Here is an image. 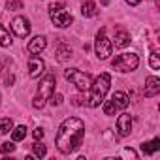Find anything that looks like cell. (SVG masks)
Here are the masks:
<instances>
[{"instance_id":"7a4b0ae2","label":"cell","mask_w":160,"mask_h":160,"mask_svg":"<svg viewBox=\"0 0 160 160\" xmlns=\"http://www.w3.org/2000/svg\"><path fill=\"white\" fill-rule=\"evenodd\" d=\"M109 85H111V75L108 73V72H104V73H100L96 79H94V83H91V94H89V106L91 108H98L102 102H104V98H106V94H108V91H109Z\"/></svg>"},{"instance_id":"ba28073f","label":"cell","mask_w":160,"mask_h":160,"mask_svg":"<svg viewBox=\"0 0 160 160\" xmlns=\"http://www.w3.org/2000/svg\"><path fill=\"white\" fill-rule=\"evenodd\" d=\"M12 30L17 38H27L30 34V21L27 17H15L12 21Z\"/></svg>"},{"instance_id":"8fae6325","label":"cell","mask_w":160,"mask_h":160,"mask_svg":"<svg viewBox=\"0 0 160 160\" xmlns=\"http://www.w3.org/2000/svg\"><path fill=\"white\" fill-rule=\"evenodd\" d=\"M117 130H119L121 136H128L132 132V117L128 113L119 115V119H117Z\"/></svg>"},{"instance_id":"4fadbf2b","label":"cell","mask_w":160,"mask_h":160,"mask_svg":"<svg viewBox=\"0 0 160 160\" xmlns=\"http://www.w3.org/2000/svg\"><path fill=\"white\" fill-rule=\"evenodd\" d=\"M130 43V34L124 30V28H119L117 32H115V47H126Z\"/></svg>"},{"instance_id":"cb8c5ba5","label":"cell","mask_w":160,"mask_h":160,"mask_svg":"<svg viewBox=\"0 0 160 160\" xmlns=\"http://www.w3.org/2000/svg\"><path fill=\"white\" fill-rule=\"evenodd\" d=\"M0 151H2V154H8V152H13L15 151V145L13 143H2V147H0Z\"/></svg>"},{"instance_id":"ac0fdd59","label":"cell","mask_w":160,"mask_h":160,"mask_svg":"<svg viewBox=\"0 0 160 160\" xmlns=\"http://www.w3.org/2000/svg\"><path fill=\"white\" fill-rule=\"evenodd\" d=\"M12 45V36L4 28V25H0V47H10Z\"/></svg>"},{"instance_id":"d6986e66","label":"cell","mask_w":160,"mask_h":160,"mask_svg":"<svg viewBox=\"0 0 160 160\" xmlns=\"http://www.w3.org/2000/svg\"><path fill=\"white\" fill-rule=\"evenodd\" d=\"M27 138V126H17V128H13L12 130V139L13 141H21V139H25Z\"/></svg>"},{"instance_id":"277c9868","label":"cell","mask_w":160,"mask_h":160,"mask_svg":"<svg viewBox=\"0 0 160 160\" xmlns=\"http://www.w3.org/2000/svg\"><path fill=\"white\" fill-rule=\"evenodd\" d=\"M49 15H51V21L55 23V27H58V28H66V27H70L72 21H73V17H72L68 12H64V4H62V2L51 4V6H49Z\"/></svg>"},{"instance_id":"83f0119b","label":"cell","mask_w":160,"mask_h":160,"mask_svg":"<svg viewBox=\"0 0 160 160\" xmlns=\"http://www.w3.org/2000/svg\"><path fill=\"white\" fill-rule=\"evenodd\" d=\"M126 2H128V4H130V6H138V4H139V2H141V0H126Z\"/></svg>"},{"instance_id":"9a60e30c","label":"cell","mask_w":160,"mask_h":160,"mask_svg":"<svg viewBox=\"0 0 160 160\" xmlns=\"http://www.w3.org/2000/svg\"><path fill=\"white\" fill-rule=\"evenodd\" d=\"M158 149H160V139H158V138H154L152 141H147V143H143V145H141L143 154H154Z\"/></svg>"},{"instance_id":"f546056e","label":"cell","mask_w":160,"mask_h":160,"mask_svg":"<svg viewBox=\"0 0 160 160\" xmlns=\"http://www.w3.org/2000/svg\"><path fill=\"white\" fill-rule=\"evenodd\" d=\"M154 4H156V6H158V0H154Z\"/></svg>"},{"instance_id":"30bf717a","label":"cell","mask_w":160,"mask_h":160,"mask_svg":"<svg viewBox=\"0 0 160 160\" xmlns=\"http://www.w3.org/2000/svg\"><path fill=\"white\" fill-rule=\"evenodd\" d=\"M158 92H160V79L154 77V75L147 77V79H145V91H143V94H145L147 98H152V96H156Z\"/></svg>"},{"instance_id":"4316f807","label":"cell","mask_w":160,"mask_h":160,"mask_svg":"<svg viewBox=\"0 0 160 160\" xmlns=\"http://www.w3.org/2000/svg\"><path fill=\"white\" fill-rule=\"evenodd\" d=\"M34 138H36V139H42V138H43V130H42V128H36V130H34Z\"/></svg>"},{"instance_id":"8992f818","label":"cell","mask_w":160,"mask_h":160,"mask_svg":"<svg viewBox=\"0 0 160 160\" xmlns=\"http://www.w3.org/2000/svg\"><path fill=\"white\" fill-rule=\"evenodd\" d=\"M138 64H139V57L136 55V53H122V55H119L113 62H111V66H113V70H117V72H134L136 68H138Z\"/></svg>"},{"instance_id":"d4e9b609","label":"cell","mask_w":160,"mask_h":160,"mask_svg":"<svg viewBox=\"0 0 160 160\" xmlns=\"http://www.w3.org/2000/svg\"><path fill=\"white\" fill-rule=\"evenodd\" d=\"M10 12H15V10H23V2H19V0H17V2H8V6H6Z\"/></svg>"},{"instance_id":"603a6c76","label":"cell","mask_w":160,"mask_h":160,"mask_svg":"<svg viewBox=\"0 0 160 160\" xmlns=\"http://www.w3.org/2000/svg\"><path fill=\"white\" fill-rule=\"evenodd\" d=\"M102 104H104V113H106V115H115L117 106L113 104V100H106V102H102Z\"/></svg>"},{"instance_id":"e0dca14e","label":"cell","mask_w":160,"mask_h":160,"mask_svg":"<svg viewBox=\"0 0 160 160\" xmlns=\"http://www.w3.org/2000/svg\"><path fill=\"white\" fill-rule=\"evenodd\" d=\"M70 57H72V49L66 47V45H58V49H57V60H58V62H64V60H68Z\"/></svg>"},{"instance_id":"7c38bea8","label":"cell","mask_w":160,"mask_h":160,"mask_svg":"<svg viewBox=\"0 0 160 160\" xmlns=\"http://www.w3.org/2000/svg\"><path fill=\"white\" fill-rule=\"evenodd\" d=\"M47 47V40L43 38V36H34L32 40H30V43H28V53H32V55H38V53H42L43 49Z\"/></svg>"},{"instance_id":"ffe728a7","label":"cell","mask_w":160,"mask_h":160,"mask_svg":"<svg viewBox=\"0 0 160 160\" xmlns=\"http://www.w3.org/2000/svg\"><path fill=\"white\" fill-rule=\"evenodd\" d=\"M13 130V121L4 117V119H0V134H10Z\"/></svg>"},{"instance_id":"44dd1931","label":"cell","mask_w":160,"mask_h":160,"mask_svg":"<svg viewBox=\"0 0 160 160\" xmlns=\"http://www.w3.org/2000/svg\"><path fill=\"white\" fill-rule=\"evenodd\" d=\"M32 152H34V156H45L47 154V149H45V145H42V143H32Z\"/></svg>"},{"instance_id":"9c48e42d","label":"cell","mask_w":160,"mask_h":160,"mask_svg":"<svg viewBox=\"0 0 160 160\" xmlns=\"http://www.w3.org/2000/svg\"><path fill=\"white\" fill-rule=\"evenodd\" d=\"M43 70H45V62H43L40 57L32 55V57L28 58V75H30L32 79H38V77L43 73Z\"/></svg>"},{"instance_id":"484cf974","label":"cell","mask_w":160,"mask_h":160,"mask_svg":"<svg viewBox=\"0 0 160 160\" xmlns=\"http://www.w3.org/2000/svg\"><path fill=\"white\" fill-rule=\"evenodd\" d=\"M49 100H51L53 106H60V104H62V94H55V92H53V94L49 96Z\"/></svg>"},{"instance_id":"52a82bcc","label":"cell","mask_w":160,"mask_h":160,"mask_svg":"<svg viewBox=\"0 0 160 160\" xmlns=\"http://www.w3.org/2000/svg\"><path fill=\"white\" fill-rule=\"evenodd\" d=\"M94 49H96V55L100 60H106L109 55H111V49H113V43L111 40L106 36V28H100V32L96 34V43H94Z\"/></svg>"},{"instance_id":"5b68a950","label":"cell","mask_w":160,"mask_h":160,"mask_svg":"<svg viewBox=\"0 0 160 160\" xmlns=\"http://www.w3.org/2000/svg\"><path fill=\"white\" fill-rule=\"evenodd\" d=\"M64 77L77 87V91H89L91 89V83H92V79H91L89 73H85L81 70H75V68H68L64 72Z\"/></svg>"},{"instance_id":"2e32d148","label":"cell","mask_w":160,"mask_h":160,"mask_svg":"<svg viewBox=\"0 0 160 160\" xmlns=\"http://www.w3.org/2000/svg\"><path fill=\"white\" fill-rule=\"evenodd\" d=\"M81 13H83L85 17H94V15L98 13L96 4H94V2H85V4L81 6Z\"/></svg>"},{"instance_id":"7402d4cb","label":"cell","mask_w":160,"mask_h":160,"mask_svg":"<svg viewBox=\"0 0 160 160\" xmlns=\"http://www.w3.org/2000/svg\"><path fill=\"white\" fill-rule=\"evenodd\" d=\"M149 64H151V68H152V70H160V55H158L156 51H152V53H151Z\"/></svg>"},{"instance_id":"3957f363","label":"cell","mask_w":160,"mask_h":160,"mask_svg":"<svg viewBox=\"0 0 160 160\" xmlns=\"http://www.w3.org/2000/svg\"><path fill=\"white\" fill-rule=\"evenodd\" d=\"M55 85H57V79H55L53 73H47V75L42 79V81H40L38 92H36L34 102H32V106H34L36 109H42V108L45 106V102L49 100V96L55 92Z\"/></svg>"},{"instance_id":"5bb4252c","label":"cell","mask_w":160,"mask_h":160,"mask_svg":"<svg viewBox=\"0 0 160 160\" xmlns=\"http://www.w3.org/2000/svg\"><path fill=\"white\" fill-rule=\"evenodd\" d=\"M111 100H113V104L117 106V108H121V109H124V108H128V96L124 94V92H121V91H117V92H113V96H111Z\"/></svg>"},{"instance_id":"6da1fadb","label":"cell","mask_w":160,"mask_h":160,"mask_svg":"<svg viewBox=\"0 0 160 160\" xmlns=\"http://www.w3.org/2000/svg\"><path fill=\"white\" fill-rule=\"evenodd\" d=\"M83 136H85V122L77 117H68L58 126L57 139H55L57 149L64 154H70L81 147Z\"/></svg>"},{"instance_id":"f1b7e54d","label":"cell","mask_w":160,"mask_h":160,"mask_svg":"<svg viewBox=\"0 0 160 160\" xmlns=\"http://www.w3.org/2000/svg\"><path fill=\"white\" fill-rule=\"evenodd\" d=\"M13 79H15L13 75H8V79H6V83H8V85H12V83H13Z\"/></svg>"}]
</instances>
